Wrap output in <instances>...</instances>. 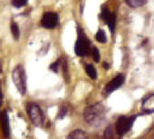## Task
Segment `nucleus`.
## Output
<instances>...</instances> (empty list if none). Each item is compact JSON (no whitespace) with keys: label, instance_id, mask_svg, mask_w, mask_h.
Instances as JSON below:
<instances>
[{"label":"nucleus","instance_id":"8","mask_svg":"<svg viewBox=\"0 0 154 139\" xmlns=\"http://www.w3.org/2000/svg\"><path fill=\"white\" fill-rule=\"evenodd\" d=\"M0 123L3 131V134L6 138H9L10 136V123H9V115L7 110H4L0 117Z\"/></svg>","mask_w":154,"mask_h":139},{"label":"nucleus","instance_id":"7","mask_svg":"<svg viewBox=\"0 0 154 139\" xmlns=\"http://www.w3.org/2000/svg\"><path fill=\"white\" fill-rule=\"evenodd\" d=\"M136 119V116L131 117H126V116H120L116 123V132L118 134L122 135L130 131L131 128L134 121Z\"/></svg>","mask_w":154,"mask_h":139},{"label":"nucleus","instance_id":"16","mask_svg":"<svg viewBox=\"0 0 154 139\" xmlns=\"http://www.w3.org/2000/svg\"><path fill=\"white\" fill-rule=\"evenodd\" d=\"M28 2V0H11L12 6L16 8H21L25 7Z\"/></svg>","mask_w":154,"mask_h":139},{"label":"nucleus","instance_id":"9","mask_svg":"<svg viewBox=\"0 0 154 139\" xmlns=\"http://www.w3.org/2000/svg\"><path fill=\"white\" fill-rule=\"evenodd\" d=\"M124 83V77L122 74L117 75L116 77H113V79L109 82L106 86V91L108 93H112V91L118 89L119 87H121V86Z\"/></svg>","mask_w":154,"mask_h":139},{"label":"nucleus","instance_id":"21","mask_svg":"<svg viewBox=\"0 0 154 139\" xmlns=\"http://www.w3.org/2000/svg\"><path fill=\"white\" fill-rule=\"evenodd\" d=\"M103 66L105 69H108V68L110 67V65H109L107 62H103Z\"/></svg>","mask_w":154,"mask_h":139},{"label":"nucleus","instance_id":"20","mask_svg":"<svg viewBox=\"0 0 154 139\" xmlns=\"http://www.w3.org/2000/svg\"><path fill=\"white\" fill-rule=\"evenodd\" d=\"M3 100V92H2V87H1V82H0V101L2 102Z\"/></svg>","mask_w":154,"mask_h":139},{"label":"nucleus","instance_id":"17","mask_svg":"<svg viewBox=\"0 0 154 139\" xmlns=\"http://www.w3.org/2000/svg\"><path fill=\"white\" fill-rule=\"evenodd\" d=\"M92 55H93V59L95 61V62H99L100 59H101V55H100V52H99V49L96 47V46H94L93 49H92Z\"/></svg>","mask_w":154,"mask_h":139},{"label":"nucleus","instance_id":"3","mask_svg":"<svg viewBox=\"0 0 154 139\" xmlns=\"http://www.w3.org/2000/svg\"><path fill=\"white\" fill-rule=\"evenodd\" d=\"M104 116V109L103 106L100 105H95L93 106H89L86 108L85 112V118L87 123L92 125H96L100 123V121Z\"/></svg>","mask_w":154,"mask_h":139},{"label":"nucleus","instance_id":"5","mask_svg":"<svg viewBox=\"0 0 154 139\" xmlns=\"http://www.w3.org/2000/svg\"><path fill=\"white\" fill-rule=\"evenodd\" d=\"M101 17L104 21V23L108 26L110 31L112 34L114 33L115 27H116V22H117V17L115 12H111L108 8L103 5L102 7V11H101Z\"/></svg>","mask_w":154,"mask_h":139},{"label":"nucleus","instance_id":"6","mask_svg":"<svg viewBox=\"0 0 154 139\" xmlns=\"http://www.w3.org/2000/svg\"><path fill=\"white\" fill-rule=\"evenodd\" d=\"M59 24V16L55 12H45L41 18V25L44 28L54 29Z\"/></svg>","mask_w":154,"mask_h":139},{"label":"nucleus","instance_id":"22","mask_svg":"<svg viewBox=\"0 0 154 139\" xmlns=\"http://www.w3.org/2000/svg\"><path fill=\"white\" fill-rule=\"evenodd\" d=\"M1 105H2V102L0 101V107H1ZM2 112H3V111H1V110H0V117H1V114H2Z\"/></svg>","mask_w":154,"mask_h":139},{"label":"nucleus","instance_id":"12","mask_svg":"<svg viewBox=\"0 0 154 139\" xmlns=\"http://www.w3.org/2000/svg\"><path fill=\"white\" fill-rule=\"evenodd\" d=\"M128 6L131 8H138L143 7L145 4H147L148 0H125Z\"/></svg>","mask_w":154,"mask_h":139},{"label":"nucleus","instance_id":"19","mask_svg":"<svg viewBox=\"0 0 154 139\" xmlns=\"http://www.w3.org/2000/svg\"><path fill=\"white\" fill-rule=\"evenodd\" d=\"M66 113H67V109L66 107L64 106H62L59 110V113H58V117L59 118H63L65 115H66Z\"/></svg>","mask_w":154,"mask_h":139},{"label":"nucleus","instance_id":"1","mask_svg":"<svg viewBox=\"0 0 154 139\" xmlns=\"http://www.w3.org/2000/svg\"><path fill=\"white\" fill-rule=\"evenodd\" d=\"M12 80L18 93L22 96H25L27 92V79L26 70L22 65H17L13 69Z\"/></svg>","mask_w":154,"mask_h":139},{"label":"nucleus","instance_id":"18","mask_svg":"<svg viewBox=\"0 0 154 139\" xmlns=\"http://www.w3.org/2000/svg\"><path fill=\"white\" fill-rule=\"evenodd\" d=\"M59 65H60V60H57V61H55L54 63H53L50 65V69H51L53 72L57 73L58 72V69H59Z\"/></svg>","mask_w":154,"mask_h":139},{"label":"nucleus","instance_id":"10","mask_svg":"<svg viewBox=\"0 0 154 139\" xmlns=\"http://www.w3.org/2000/svg\"><path fill=\"white\" fill-rule=\"evenodd\" d=\"M142 109L146 114H151L154 112V95H150L143 100Z\"/></svg>","mask_w":154,"mask_h":139},{"label":"nucleus","instance_id":"15","mask_svg":"<svg viewBox=\"0 0 154 139\" xmlns=\"http://www.w3.org/2000/svg\"><path fill=\"white\" fill-rule=\"evenodd\" d=\"M85 71H86V74L92 78V79H96L97 78V72H96V69L94 68V65H86L85 67Z\"/></svg>","mask_w":154,"mask_h":139},{"label":"nucleus","instance_id":"11","mask_svg":"<svg viewBox=\"0 0 154 139\" xmlns=\"http://www.w3.org/2000/svg\"><path fill=\"white\" fill-rule=\"evenodd\" d=\"M66 139H88V136L85 132L78 129L72 132Z\"/></svg>","mask_w":154,"mask_h":139},{"label":"nucleus","instance_id":"2","mask_svg":"<svg viewBox=\"0 0 154 139\" xmlns=\"http://www.w3.org/2000/svg\"><path fill=\"white\" fill-rule=\"evenodd\" d=\"M77 34H78V36H77V40L74 46V52L78 56H81V57L86 56L87 55L90 54V52H92L90 50L91 42L89 38L86 36L82 27H79L77 28Z\"/></svg>","mask_w":154,"mask_h":139},{"label":"nucleus","instance_id":"14","mask_svg":"<svg viewBox=\"0 0 154 139\" xmlns=\"http://www.w3.org/2000/svg\"><path fill=\"white\" fill-rule=\"evenodd\" d=\"M95 38L96 40L99 42V43H102V44H104L107 42V36H106V34L104 32V30L103 29H99L96 34H95Z\"/></svg>","mask_w":154,"mask_h":139},{"label":"nucleus","instance_id":"13","mask_svg":"<svg viewBox=\"0 0 154 139\" xmlns=\"http://www.w3.org/2000/svg\"><path fill=\"white\" fill-rule=\"evenodd\" d=\"M10 30H11V33H12L13 37L16 40L19 39V37H20V29L18 27V25L16 22H12L11 23V25H10Z\"/></svg>","mask_w":154,"mask_h":139},{"label":"nucleus","instance_id":"4","mask_svg":"<svg viewBox=\"0 0 154 139\" xmlns=\"http://www.w3.org/2000/svg\"><path fill=\"white\" fill-rule=\"evenodd\" d=\"M26 111L31 122L35 126H42L45 122V115L40 106L35 103H30L26 106Z\"/></svg>","mask_w":154,"mask_h":139}]
</instances>
